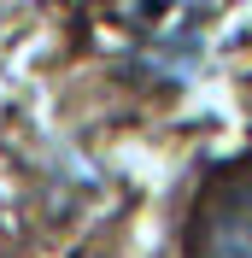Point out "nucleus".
<instances>
[{"label": "nucleus", "instance_id": "1", "mask_svg": "<svg viewBox=\"0 0 252 258\" xmlns=\"http://www.w3.org/2000/svg\"><path fill=\"white\" fill-rule=\"evenodd\" d=\"M194 258H252V170L223 176L200 200Z\"/></svg>", "mask_w": 252, "mask_h": 258}]
</instances>
